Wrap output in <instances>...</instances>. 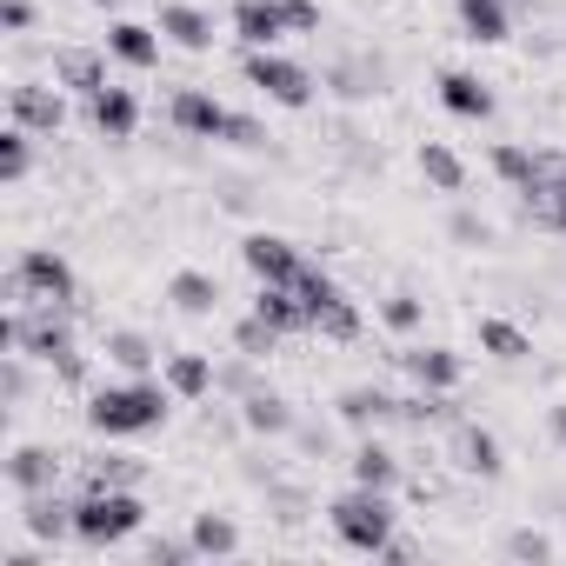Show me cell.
Listing matches in <instances>:
<instances>
[{
  "label": "cell",
  "mask_w": 566,
  "mask_h": 566,
  "mask_svg": "<svg viewBox=\"0 0 566 566\" xmlns=\"http://www.w3.org/2000/svg\"><path fill=\"white\" fill-rule=\"evenodd\" d=\"M240 427H247L253 440H294L301 413H294V400H287V394H273V387H253V394L240 400Z\"/></svg>",
  "instance_id": "12"
},
{
  "label": "cell",
  "mask_w": 566,
  "mask_h": 566,
  "mask_svg": "<svg viewBox=\"0 0 566 566\" xmlns=\"http://www.w3.org/2000/svg\"><path fill=\"white\" fill-rule=\"evenodd\" d=\"M327 520H334V539H340L347 553H367V559H380V546L400 533V506H394V493H380V486L340 493V500L327 506Z\"/></svg>",
  "instance_id": "4"
},
{
  "label": "cell",
  "mask_w": 566,
  "mask_h": 566,
  "mask_svg": "<svg viewBox=\"0 0 566 566\" xmlns=\"http://www.w3.org/2000/svg\"><path fill=\"white\" fill-rule=\"evenodd\" d=\"M400 367H407V380L427 387V394H460V374H467L453 347H400Z\"/></svg>",
  "instance_id": "16"
},
{
  "label": "cell",
  "mask_w": 566,
  "mask_h": 566,
  "mask_svg": "<svg viewBox=\"0 0 566 566\" xmlns=\"http://www.w3.org/2000/svg\"><path fill=\"white\" fill-rule=\"evenodd\" d=\"M447 233H453L460 247H493V220H480L473 207H460V213L447 220Z\"/></svg>",
  "instance_id": "39"
},
{
  "label": "cell",
  "mask_w": 566,
  "mask_h": 566,
  "mask_svg": "<svg viewBox=\"0 0 566 566\" xmlns=\"http://www.w3.org/2000/svg\"><path fill=\"white\" fill-rule=\"evenodd\" d=\"M473 334H480V354H493V360H506V367H513V360H533V334L513 327V321H500V314H486Z\"/></svg>",
  "instance_id": "30"
},
{
  "label": "cell",
  "mask_w": 566,
  "mask_h": 566,
  "mask_svg": "<svg viewBox=\"0 0 566 566\" xmlns=\"http://www.w3.org/2000/svg\"><path fill=\"white\" fill-rule=\"evenodd\" d=\"M546 427H553V440H559V447H566V400H559V407H553V413H546Z\"/></svg>",
  "instance_id": "46"
},
{
  "label": "cell",
  "mask_w": 566,
  "mask_h": 566,
  "mask_svg": "<svg viewBox=\"0 0 566 566\" xmlns=\"http://www.w3.org/2000/svg\"><path fill=\"white\" fill-rule=\"evenodd\" d=\"M493 174H500V180H506L526 207H533V200H539V187H546L539 147H520V140H500V147H493Z\"/></svg>",
  "instance_id": "21"
},
{
  "label": "cell",
  "mask_w": 566,
  "mask_h": 566,
  "mask_svg": "<svg viewBox=\"0 0 566 566\" xmlns=\"http://www.w3.org/2000/svg\"><path fill=\"white\" fill-rule=\"evenodd\" d=\"M287 21L294 34H321V0H287Z\"/></svg>",
  "instance_id": "45"
},
{
  "label": "cell",
  "mask_w": 566,
  "mask_h": 566,
  "mask_svg": "<svg viewBox=\"0 0 566 566\" xmlns=\"http://www.w3.org/2000/svg\"><path fill=\"white\" fill-rule=\"evenodd\" d=\"M167 120H174L187 140H227L233 107H227V101H213L207 87H180V94L167 101Z\"/></svg>",
  "instance_id": "10"
},
{
  "label": "cell",
  "mask_w": 566,
  "mask_h": 566,
  "mask_svg": "<svg viewBox=\"0 0 566 566\" xmlns=\"http://www.w3.org/2000/svg\"><path fill=\"white\" fill-rule=\"evenodd\" d=\"M253 367H260L253 354H233V360H220V367H213V394H233V400H247V394L260 387V374H253Z\"/></svg>",
  "instance_id": "36"
},
{
  "label": "cell",
  "mask_w": 566,
  "mask_h": 566,
  "mask_svg": "<svg viewBox=\"0 0 566 566\" xmlns=\"http://www.w3.org/2000/svg\"><path fill=\"white\" fill-rule=\"evenodd\" d=\"M54 81H61L67 94H81V101L101 94V87H107V48H101V54H94V48H61V54H54Z\"/></svg>",
  "instance_id": "24"
},
{
  "label": "cell",
  "mask_w": 566,
  "mask_h": 566,
  "mask_svg": "<svg viewBox=\"0 0 566 566\" xmlns=\"http://www.w3.org/2000/svg\"><path fill=\"white\" fill-rule=\"evenodd\" d=\"M140 559H147V566H187V559H200V546H193V539H147Z\"/></svg>",
  "instance_id": "40"
},
{
  "label": "cell",
  "mask_w": 566,
  "mask_h": 566,
  "mask_svg": "<svg viewBox=\"0 0 566 566\" xmlns=\"http://www.w3.org/2000/svg\"><path fill=\"white\" fill-rule=\"evenodd\" d=\"M167 413H174V387L154 374H127V380H107L87 394V427L107 440H140V433L167 427Z\"/></svg>",
  "instance_id": "1"
},
{
  "label": "cell",
  "mask_w": 566,
  "mask_h": 566,
  "mask_svg": "<svg viewBox=\"0 0 566 566\" xmlns=\"http://www.w3.org/2000/svg\"><path fill=\"white\" fill-rule=\"evenodd\" d=\"M240 260H247V273L260 280V287H294V280H301V266H307L301 240H287V233H266V227L240 240Z\"/></svg>",
  "instance_id": "7"
},
{
  "label": "cell",
  "mask_w": 566,
  "mask_h": 566,
  "mask_svg": "<svg viewBox=\"0 0 566 566\" xmlns=\"http://www.w3.org/2000/svg\"><path fill=\"white\" fill-rule=\"evenodd\" d=\"M187 539L200 546V559H233V553H240V526H233L227 513H193Z\"/></svg>",
  "instance_id": "31"
},
{
  "label": "cell",
  "mask_w": 566,
  "mask_h": 566,
  "mask_svg": "<svg viewBox=\"0 0 566 566\" xmlns=\"http://www.w3.org/2000/svg\"><path fill=\"white\" fill-rule=\"evenodd\" d=\"M28 174H34V134L8 120V134H0V180H8V187H21Z\"/></svg>",
  "instance_id": "33"
},
{
  "label": "cell",
  "mask_w": 566,
  "mask_h": 566,
  "mask_svg": "<svg viewBox=\"0 0 566 566\" xmlns=\"http://www.w3.org/2000/svg\"><path fill=\"white\" fill-rule=\"evenodd\" d=\"M28 354H8V360H0V400H8V407H21L28 400Z\"/></svg>",
  "instance_id": "38"
},
{
  "label": "cell",
  "mask_w": 566,
  "mask_h": 566,
  "mask_svg": "<svg viewBox=\"0 0 566 566\" xmlns=\"http://www.w3.org/2000/svg\"><path fill=\"white\" fill-rule=\"evenodd\" d=\"M87 8H107V14H114V8H120V0H87Z\"/></svg>",
  "instance_id": "47"
},
{
  "label": "cell",
  "mask_w": 566,
  "mask_h": 566,
  "mask_svg": "<svg viewBox=\"0 0 566 566\" xmlns=\"http://www.w3.org/2000/svg\"><path fill=\"white\" fill-rule=\"evenodd\" d=\"M87 127L101 134V140H134V127H140V101L127 94V87H101V94H87Z\"/></svg>",
  "instance_id": "15"
},
{
  "label": "cell",
  "mask_w": 566,
  "mask_h": 566,
  "mask_svg": "<svg viewBox=\"0 0 566 566\" xmlns=\"http://www.w3.org/2000/svg\"><path fill=\"white\" fill-rule=\"evenodd\" d=\"M101 354H107V367H120V374H154L167 354L140 334V327H107V340H101Z\"/></svg>",
  "instance_id": "26"
},
{
  "label": "cell",
  "mask_w": 566,
  "mask_h": 566,
  "mask_svg": "<svg viewBox=\"0 0 566 566\" xmlns=\"http://www.w3.org/2000/svg\"><path fill=\"white\" fill-rule=\"evenodd\" d=\"M8 120L28 127V134H61V127H67L61 81H14V87H8Z\"/></svg>",
  "instance_id": "8"
},
{
  "label": "cell",
  "mask_w": 566,
  "mask_h": 566,
  "mask_svg": "<svg viewBox=\"0 0 566 566\" xmlns=\"http://www.w3.org/2000/svg\"><path fill=\"white\" fill-rule=\"evenodd\" d=\"M8 301L14 307H74L81 301V280H74V266H67V253H54V247H28L14 266H8Z\"/></svg>",
  "instance_id": "5"
},
{
  "label": "cell",
  "mask_w": 566,
  "mask_h": 566,
  "mask_svg": "<svg viewBox=\"0 0 566 566\" xmlns=\"http://www.w3.org/2000/svg\"><path fill=\"white\" fill-rule=\"evenodd\" d=\"M160 380L174 387V400H207L213 394V360L207 354H167L160 360Z\"/></svg>",
  "instance_id": "27"
},
{
  "label": "cell",
  "mask_w": 566,
  "mask_h": 566,
  "mask_svg": "<svg viewBox=\"0 0 566 566\" xmlns=\"http://www.w3.org/2000/svg\"><path fill=\"white\" fill-rule=\"evenodd\" d=\"M387 87V67L380 61H340V67H327V94H340V101H374Z\"/></svg>",
  "instance_id": "29"
},
{
  "label": "cell",
  "mask_w": 566,
  "mask_h": 566,
  "mask_svg": "<svg viewBox=\"0 0 566 566\" xmlns=\"http://www.w3.org/2000/svg\"><path fill=\"white\" fill-rule=\"evenodd\" d=\"M440 107L453 120H493V87L480 74H467V67H447L440 74Z\"/></svg>",
  "instance_id": "20"
},
{
  "label": "cell",
  "mask_w": 566,
  "mask_h": 566,
  "mask_svg": "<svg viewBox=\"0 0 566 566\" xmlns=\"http://www.w3.org/2000/svg\"><path fill=\"white\" fill-rule=\"evenodd\" d=\"M21 526H28L41 546H61V539H74V500H61V493H28V500H21Z\"/></svg>",
  "instance_id": "23"
},
{
  "label": "cell",
  "mask_w": 566,
  "mask_h": 566,
  "mask_svg": "<svg viewBox=\"0 0 566 566\" xmlns=\"http://www.w3.org/2000/svg\"><path fill=\"white\" fill-rule=\"evenodd\" d=\"M280 334L273 321H260V314H247V321H233V354H253V360H266V354H280Z\"/></svg>",
  "instance_id": "35"
},
{
  "label": "cell",
  "mask_w": 566,
  "mask_h": 566,
  "mask_svg": "<svg viewBox=\"0 0 566 566\" xmlns=\"http://www.w3.org/2000/svg\"><path fill=\"white\" fill-rule=\"evenodd\" d=\"M0 347H8V354H28V360H41V367H54L67 387L87 380V354L74 347V327H67L61 307H8V314H0Z\"/></svg>",
  "instance_id": "2"
},
{
  "label": "cell",
  "mask_w": 566,
  "mask_h": 566,
  "mask_svg": "<svg viewBox=\"0 0 566 566\" xmlns=\"http://www.w3.org/2000/svg\"><path fill=\"white\" fill-rule=\"evenodd\" d=\"M347 473H354V486H380V493H394V486H400V453H394L380 433H360V447L347 453Z\"/></svg>",
  "instance_id": "22"
},
{
  "label": "cell",
  "mask_w": 566,
  "mask_h": 566,
  "mask_svg": "<svg viewBox=\"0 0 566 566\" xmlns=\"http://www.w3.org/2000/svg\"><path fill=\"white\" fill-rule=\"evenodd\" d=\"M533 220H539V227H553V233H566V187H553V193L533 207Z\"/></svg>",
  "instance_id": "44"
},
{
  "label": "cell",
  "mask_w": 566,
  "mask_h": 566,
  "mask_svg": "<svg viewBox=\"0 0 566 566\" xmlns=\"http://www.w3.org/2000/svg\"><path fill=\"white\" fill-rule=\"evenodd\" d=\"M81 473H87V486H140L147 480V467L134 453H94Z\"/></svg>",
  "instance_id": "34"
},
{
  "label": "cell",
  "mask_w": 566,
  "mask_h": 566,
  "mask_svg": "<svg viewBox=\"0 0 566 566\" xmlns=\"http://www.w3.org/2000/svg\"><path fill=\"white\" fill-rule=\"evenodd\" d=\"M513 8H520V0H453L460 34L480 41V48H500V41L513 34Z\"/></svg>",
  "instance_id": "18"
},
{
  "label": "cell",
  "mask_w": 566,
  "mask_h": 566,
  "mask_svg": "<svg viewBox=\"0 0 566 566\" xmlns=\"http://www.w3.org/2000/svg\"><path fill=\"white\" fill-rule=\"evenodd\" d=\"M394 400L400 394H387V387H340V400H334V420L347 427V433H380V427H394Z\"/></svg>",
  "instance_id": "13"
},
{
  "label": "cell",
  "mask_w": 566,
  "mask_h": 566,
  "mask_svg": "<svg viewBox=\"0 0 566 566\" xmlns=\"http://www.w3.org/2000/svg\"><path fill=\"white\" fill-rule=\"evenodd\" d=\"M453 467H460L467 480H500V473H506L500 433L480 427V420H453Z\"/></svg>",
  "instance_id": "11"
},
{
  "label": "cell",
  "mask_w": 566,
  "mask_h": 566,
  "mask_svg": "<svg viewBox=\"0 0 566 566\" xmlns=\"http://www.w3.org/2000/svg\"><path fill=\"white\" fill-rule=\"evenodd\" d=\"M167 301H174L187 321H207V314H220V280L200 273V266H180V273L167 280Z\"/></svg>",
  "instance_id": "25"
},
{
  "label": "cell",
  "mask_w": 566,
  "mask_h": 566,
  "mask_svg": "<svg viewBox=\"0 0 566 566\" xmlns=\"http://www.w3.org/2000/svg\"><path fill=\"white\" fill-rule=\"evenodd\" d=\"M380 321H387L394 334H413V327L427 321V307H420L413 294H387V301H380Z\"/></svg>",
  "instance_id": "37"
},
{
  "label": "cell",
  "mask_w": 566,
  "mask_h": 566,
  "mask_svg": "<svg viewBox=\"0 0 566 566\" xmlns=\"http://www.w3.org/2000/svg\"><path fill=\"white\" fill-rule=\"evenodd\" d=\"M506 559H553V539L533 533V526H520V533L506 539Z\"/></svg>",
  "instance_id": "41"
},
{
  "label": "cell",
  "mask_w": 566,
  "mask_h": 566,
  "mask_svg": "<svg viewBox=\"0 0 566 566\" xmlns=\"http://www.w3.org/2000/svg\"><path fill=\"white\" fill-rule=\"evenodd\" d=\"M140 526H147V500H140V486H87V493L74 500V539H81L87 553L127 546Z\"/></svg>",
  "instance_id": "3"
},
{
  "label": "cell",
  "mask_w": 566,
  "mask_h": 566,
  "mask_svg": "<svg viewBox=\"0 0 566 566\" xmlns=\"http://www.w3.org/2000/svg\"><path fill=\"white\" fill-rule=\"evenodd\" d=\"M240 74H247V87H260L273 107H314V74L301 67V61H287V54H280V48H247V61H240Z\"/></svg>",
  "instance_id": "6"
},
{
  "label": "cell",
  "mask_w": 566,
  "mask_h": 566,
  "mask_svg": "<svg viewBox=\"0 0 566 566\" xmlns=\"http://www.w3.org/2000/svg\"><path fill=\"white\" fill-rule=\"evenodd\" d=\"M154 28H160L174 48H187V54H207V48H213V14L193 8V0H160Z\"/></svg>",
  "instance_id": "17"
},
{
  "label": "cell",
  "mask_w": 566,
  "mask_h": 566,
  "mask_svg": "<svg viewBox=\"0 0 566 566\" xmlns=\"http://www.w3.org/2000/svg\"><path fill=\"white\" fill-rule=\"evenodd\" d=\"M227 28H233V41H240V48H280V41L294 34L287 0H233Z\"/></svg>",
  "instance_id": "9"
},
{
  "label": "cell",
  "mask_w": 566,
  "mask_h": 566,
  "mask_svg": "<svg viewBox=\"0 0 566 566\" xmlns=\"http://www.w3.org/2000/svg\"><path fill=\"white\" fill-rule=\"evenodd\" d=\"M160 28H147V21H114L107 28V54L120 61V67H134V74H147V67H160Z\"/></svg>",
  "instance_id": "19"
},
{
  "label": "cell",
  "mask_w": 566,
  "mask_h": 566,
  "mask_svg": "<svg viewBox=\"0 0 566 566\" xmlns=\"http://www.w3.org/2000/svg\"><path fill=\"white\" fill-rule=\"evenodd\" d=\"M253 314H260V321H273L287 340H294V334H314V321H307V307H301V294H294V287H260V294H253Z\"/></svg>",
  "instance_id": "28"
},
{
  "label": "cell",
  "mask_w": 566,
  "mask_h": 566,
  "mask_svg": "<svg viewBox=\"0 0 566 566\" xmlns=\"http://www.w3.org/2000/svg\"><path fill=\"white\" fill-rule=\"evenodd\" d=\"M227 147H266V127H260L253 114H233V120H227Z\"/></svg>",
  "instance_id": "43"
},
{
  "label": "cell",
  "mask_w": 566,
  "mask_h": 566,
  "mask_svg": "<svg viewBox=\"0 0 566 566\" xmlns=\"http://www.w3.org/2000/svg\"><path fill=\"white\" fill-rule=\"evenodd\" d=\"M28 28H34V0H0V34L21 41Z\"/></svg>",
  "instance_id": "42"
},
{
  "label": "cell",
  "mask_w": 566,
  "mask_h": 566,
  "mask_svg": "<svg viewBox=\"0 0 566 566\" xmlns=\"http://www.w3.org/2000/svg\"><path fill=\"white\" fill-rule=\"evenodd\" d=\"M420 174H427L440 193H460V187H467V160H460L447 140H420Z\"/></svg>",
  "instance_id": "32"
},
{
  "label": "cell",
  "mask_w": 566,
  "mask_h": 566,
  "mask_svg": "<svg viewBox=\"0 0 566 566\" xmlns=\"http://www.w3.org/2000/svg\"><path fill=\"white\" fill-rule=\"evenodd\" d=\"M0 473H8V486L28 500V493H54V480H61V453L54 447H34V440H21L14 453H8V467H0Z\"/></svg>",
  "instance_id": "14"
}]
</instances>
